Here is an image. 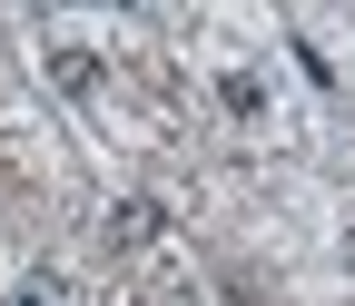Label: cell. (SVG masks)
I'll use <instances>...</instances> for the list:
<instances>
[{
    "label": "cell",
    "mask_w": 355,
    "mask_h": 306,
    "mask_svg": "<svg viewBox=\"0 0 355 306\" xmlns=\"http://www.w3.org/2000/svg\"><path fill=\"white\" fill-rule=\"evenodd\" d=\"M217 99H227L237 119H257V109H266V90H257V79H247V69H227V79H217Z\"/></svg>",
    "instance_id": "cell-3"
},
{
    "label": "cell",
    "mask_w": 355,
    "mask_h": 306,
    "mask_svg": "<svg viewBox=\"0 0 355 306\" xmlns=\"http://www.w3.org/2000/svg\"><path fill=\"white\" fill-rule=\"evenodd\" d=\"M50 79H60V90H99V60H89V50H50Z\"/></svg>",
    "instance_id": "cell-2"
},
{
    "label": "cell",
    "mask_w": 355,
    "mask_h": 306,
    "mask_svg": "<svg viewBox=\"0 0 355 306\" xmlns=\"http://www.w3.org/2000/svg\"><path fill=\"white\" fill-rule=\"evenodd\" d=\"M60 296H69L60 267H30V277H20V306H60Z\"/></svg>",
    "instance_id": "cell-4"
},
{
    "label": "cell",
    "mask_w": 355,
    "mask_h": 306,
    "mask_svg": "<svg viewBox=\"0 0 355 306\" xmlns=\"http://www.w3.org/2000/svg\"><path fill=\"white\" fill-rule=\"evenodd\" d=\"M109 237H119V247H148V237H158V198H119Z\"/></svg>",
    "instance_id": "cell-1"
}]
</instances>
